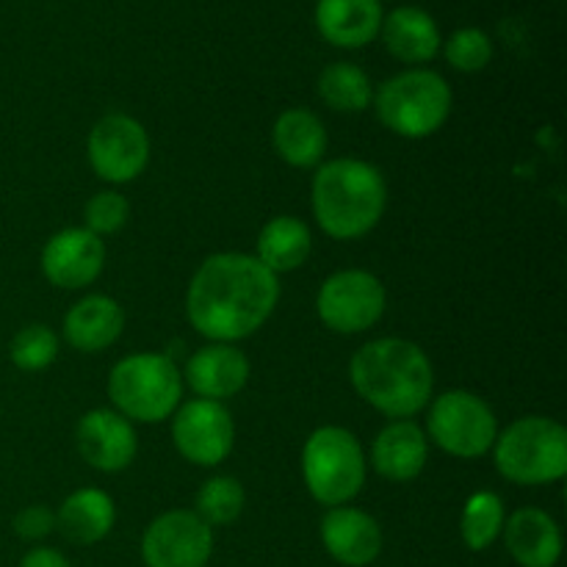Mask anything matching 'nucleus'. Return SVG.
<instances>
[{"instance_id": "f257e3e1", "label": "nucleus", "mask_w": 567, "mask_h": 567, "mask_svg": "<svg viewBox=\"0 0 567 567\" xmlns=\"http://www.w3.org/2000/svg\"><path fill=\"white\" fill-rule=\"evenodd\" d=\"M280 302V282L255 255L216 252L199 264L186 291V316L210 343L255 336Z\"/></svg>"}, {"instance_id": "f03ea898", "label": "nucleus", "mask_w": 567, "mask_h": 567, "mask_svg": "<svg viewBox=\"0 0 567 567\" xmlns=\"http://www.w3.org/2000/svg\"><path fill=\"white\" fill-rule=\"evenodd\" d=\"M349 380L365 404L391 421L413 419L435 393V369L424 349L404 338H377L349 363Z\"/></svg>"}, {"instance_id": "7ed1b4c3", "label": "nucleus", "mask_w": 567, "mask_h": 567, "mask_svg": "<svg viewBox=\"0 0 567 567\" xmlns=\"http://www.w3.org/2000/svg\"><path fill=\"white\" fill-rule=\"evenodd\" d=\"M316 225L336 241L363 238L388 208L385 175L360 158H332L316 166L310 186Z\"/></svg>"}, {"instance_id": "20e7f679", "label": "nucleus", "mask_w": 567, "mask_h": 567, "mask_svg": "<svg viewBox=\"0 0 567 567\" xmlns=\"http://www.w3.org/2000/svg\"><path fill=\"white\" fill-rule=\"evenodd\" d=\"M377 120L402 138H430L452 116L454 94L446 78L426 66H410L374 92Z\"/></svg>"}, {"instance_id": "39448f33", "label": "nucleus", "mask_w": 567, "mask_h": 567, "mask_svg": "<svg viewBox=\"0 0 567 567\" xmlns=\"http://www.w3.org/2000/svg\"><path fill=\"white\" fill-rule=\"evenodd\" d=\"M496 471L513 485H551L567 474V430L546 415H526L498 432Z\"/></svg>"}, {"instance_id": "423d86ee", "label": "nucleus", "mask_w": 567, "mask_h": 567, "mask_svg": "<svg viewBox=\"0 0 567 567\" xmlns=\"http://www.w3.org/2000/svg\"><path fill=\"white\" fill-rule=\"evenodd\" d=\"M109 399L116 413L127 421L161 424L181 408L183 374L166 354H127L111 369Z\"/></svg>"}, {"instance_id": "0eeeda50", "label": "nucleus", "mask_w": 567, "mask_h": 567, "mask_svg": "<svg viewBox=\"0 0 567 567\" xmlns=\"http://www.w3.org/2000/svg\"><path fill=\"white\" fill-rule=\"evenodd\" d=\"M369 474L363 443L343 426L327 424L310 432L302 446V480L324 507H343L360 496Z\"/></svg>"}, {"instance_id": "6e6552de", "label": "nucleus", "mask_w": 567, "mask_h": 567, "mask_svg": "<svg viewBox=\"0 0 567 567\" xmlns=\"http://www.w3.org/2000/svg\"><path fill=\"white\" fill-rule=\"evenodd\" d=\"M426 408V437L452 457L476 460L496 443L498 419L476 393L457 388L435 396Z\"/></svg>"}, {"instance_id": "1a4fd4ad", "label": "nucleus", "mask_w": 567, "mask_h": 567, "mask_svg": "<svg viewBox=\"0 0 567 567\" xmlns=\"http://www.w3.org/2000/svg\"><path fill=\"white\" fill-rule=\"evenodd\" d=\"M388 291L377 275L365 269H341L321 282L316 313L327 330L338 336H360L385 316Z\"/></svg>"}, {"instance_id": "9d476101", "label": "nucleus", "mask_w": 567, "mask_h": 567, "mask_svg": "<svg viewBox=\"0 0 567 567\" xmlns=\"http://www.w3.org/2000/svg\"><path fill=\"white\" fill-rule=\"evenodd\" d=\"M86 153L100 181L125 186L147 169L150 136L136 116L105 114L89 131Z\"/></svg>"}, {"instance_id": "9b49d317", "label": "nucleus", "mask_w": 567, "mask_h": 567, "mask_svg": "<svg viewBox=\"0 0 567 567\" xmlns=\"http://www.w3.org/2000/svg\"><path fill=\"white\" fill-rule=\"evenodd\" d=\"M172 441L183 460L199 468H216L236 446V421L221 402H181L172 413Z\"/></svg>"}, {"instance_id": "f8f14e48", "label": "nucleus", "mask_w": 567, "mask_h": 567, "mask_svg": "<svg viewBox=\"0 0 567 567\" xmlns=\"http://www.w3.org/2000/svg\"><path fill=\"white\" fill-rule=\"evenodd\" d=\"M214 557V529L194 509H169L142 535L147 567H205Z\"/></svg>"}, {"instance_id": "ddd939ff", "label": "nucleus", "mask_w": 567, "mask_h": 567, "mask_svg": "<svg viewBox=\"0 0 567 567\" xmlns=\"http://www.w3.org/2000/svg\"><path fill=\"white\" fill-rule=\"evenodd\" d=\"M105 269L103 238L86 227H64L48 238L42 249V275L50 286L81 291L92 286Z\"/></svg>"}, {"instance_id": "4468645a", "label": "nucleus", "mask_w": 567, "mask_h": 567, "mask_svg": "<svg viewBox=\"0 0 567 567\" xmlns=\"http://www.w3.org/2000/svg\"><path fill=\"white\" fill-rule=\"evenodd\" d=\"M78 454L83 463L103 474H120L136 460L138 437L133 421L111 408L89 410L75 426Z\"/></svg>"}, {"instance_id": "2eb2a0df", "label": "nucleus", "mask_w": 567, "mask_h": 567, "mask_svg": "<svg viewBox=\"0 0 567 567\" xmlns=\"http://www.w3.org/2000/svg\"><path fill=\"white\" fill-rule=\"evenodd\" d=\"M183 385L192 388L197 399L221 402L238 396L247 388L252 365L236 343H208L188 358Z\"/></svg>"}, {"instance_id": "dca6fc26", "label": "nucleus", "mask_w": 567, "mask_h": 567, "mask_svg": "<svg viewBox=\"0 0 567 567\" xmlns=\"http://www.w3.org/2000/svg\"><path fill=\"white\" fill-rule=\"evenodd\" d=\"M324 551L343 567H365L377 563L382 554L385 537L374 515L358 507H330L319 526Z\"/></svg>"}, {"instance_id": "f3484780", "label": "nucleus", "mask_w": 567, "mask_h": 567, "mask_svg": "<svg viewBox=\"0 0 567 567\" xmlns=\"http://www.w3.org/2000/svg\"><path fill=\"white\" fill-rule=\"evenodd\" d=\"M430 460V437L415 421H388L371 443V465L388 482H413Z\"/></svg>"}, {"instance_id": "a211bd4d", "label": "nucleus", "mask_w": 567, "mask_h": 567, "mask_svg": "<svg viewBox=\"0 0 567 567\" xmlns=\"http://www.w3.org/2000/svg\"><path fill=\"white\" fill-rule=\"evenodd\" d=\"M504 546L520 567H557L563 557V529L537 507H524L504 520Z\"/></svg>"}, {"instance_id": "6ab92c4d", "label": "nucleus", "mask_w": 567, "mask_h": 567, "mask_svg": "<svg viewBox=\"0 0 567 567\" xmlns=\"http://www.w3.org/2000/svg\"><path fill=\"white\" fill-rule=\"evenodd\" d=\"M380 0H319L316 3V31L324 42L341 50H360L380 37Z\"/></svg>"}, {"instance_id": "aec40b11", "label": "nucleus", "mask_w": 567, "mask_h": 567, "mask_svg": "<svg viewBox=\"0 0 567 567\" xmlns=\"http://www.w3.org/2000/svg\"><path fill=\"white\" fill-rule=\"evenodd\" d=\"M380 39L393 59L410 66L430 64L443 48L435 17L421 6H399L382 17Z\"/></svg>"}, {"instance_id": "412c9836", "label": "nucleus", "mask_w": 567, "mask_h": 567, "mask_svg": "<svg viewBox=\"0 0 567 567\" xmlns=\"http://www.w3.org/2000/svg\"><path fill=\"white\" fill-rule=\"evenodd\" d=\"M125 330V310L114 297L89 293L78 299L64 316V338L83 354H97L114 347Z\"/></svg>"}, {"instance_id": "4be33fe9", "label": "nucleus", "mask_w": 567, "mask_h": 567, "mask_svg": "<svg viewBox=\"0 0 567 567\" xmlns=\"http://www.w3.org/2000/svg\"><path fill=\"white\" fill-rule=\"evenodd\" d=\"M116 524V504L100 487H81L70 493L55 513V529L75 546H94L105 540Z\"/></svg>"}, {"instance_id": "5701e85b", "label": "nucleus", "mask_w": 567, "mask_h": 567, "mask_svg": "<svg viewBox=\"0 0 567 567\" xmlns=\"http://www.w3.org/2000/svg\"><path fill=\"white\" fill-rule=\"evenodd\" d=\"M327 127L310 109L282 111L271 127V147L293 169H313L324 161Z\"/></svg>"}, {"instance_id": "b1692460", "label": "nucleus", "mask_w": 567, "mask_h": 567, "mask_svg": "<svg viewBox=\"0 0 567 567\" xmlns=\"http://www.w3.org/2000/svg\"><path fill=\"white\" fill-rule=\"evenodd\" d=\"M310 249H313V236H310V227L302 219H297V216H275L260 230L255 258L271 275H288V271H297L299 266L308 264Z\"/></svg>"}, {"instance_id": "393cba45", "label": "nucleus", "mask_w": 567, "mask_h": 567, "mask_svg": "<svg viewBox=\"0 0 567 567\" xmlns=\"http://www.w3.org/2000/svg\"><path fill=\"white\" fill-rule=\"evenodd\" d=\"M316 92L338 114H363L374 100V83L363 66L352 61H332L321 70Z\"/></svg>"}, {"instance_id": "a878e982", "label": "nucleus", "mask_w": 567, "mask_h": 567, "mask_svg": "<svg viewBox=\"0 0 567 567\" xmlns=\"http://www.w3.org/2000/svg\"><path fill=\"white\" fill-rule=\"evenodd\" d=\"M504 520V498L493 491H480L465 502L460 515V537H463L468 551H487L493 543L502 537Z\"/></svg>"}, {"instance_id": "bb28decb", "label": "nucleus", "mask_w": 567, "mask_h": 567, "mask_svg": "<svg viewBox=\"0 0 567 567\" xmlns=\"http://www.w3.org/2000/svg\"><path fill=\"white\" fill-rule=\"evenodd\" d=\"M244 504H247V493H244L241 482L236 476L216 474L199 487L197 493V507L194 513L216 529V526H230L241 518Z\"/></svg>"}, {"instance_id": "cd10ccee", "label": "nucleus", "mask_w": 567, "mask_h": 567, "mask_svg": "<svg viewBox=\"0 0 567 567\" xmlns=\"http://www.w3.org/2000/svg\"><path fill=\"white\" fill-rule=\"evenodd\" d=\"M55 358H59V336L48 324L22 327L9 343V360L28 374L50 369Z\"/></svg>"}, {"instance_id": "c85d7f7f", "label": "nucleus", "mask_w": 567, "mask_h": 567, "mask_svg": "<svg viewBox=\"0 0 567 567\" xmlns=\"http://www.w3.org/2000/svg\"><path fill=\"white\" fill-rule=\"evenodd\" d=\"M493 39L482 28H460L443 42V55L457 72H482L493 61Z\"/></svg>"}, {"instance_id": "c756f323", "label": "nucleus", "mask_w": 567, "mask_h": 567, "mask_svg": "<svg viewBox=\"0 0 567 567\" xmlns=\"http://www.w3.org/2000/svg\"><path fill=\"white\" fill-rule=\"evenodd\" d=\"M127 216H131V205L120 192H97L89 197L86 208H83V221H86L83 227L94 236L105 238L120 233L127 225Z\"/></svg>"}, {"instance_id": "7c9ffc66", "label": "nucleus", "mask_w": 567, "mask_h": 567, "mask_svg": "<svg viewBox=\"0 0 567 567\" xmlns=\"http://www.w3.org/2000/svg\"><path fill=\"white\" fill-rule=\"evenodd\" d=\"M11 529H14V535L20 540L39 543L55 532V513L50 507H44V504H31V507H22L14 515Z\"/></svg>"}, {"instance_id": "2f4dec72", "label": "nucleus", "mask_w": 567, "mask_h": 567, "mask_svg": "<svg viewBox=\"0 0 567 567\" xmlns=\"http://www.w3.org/2000/svg\"><path fill=\"white\" fill-rule=\"evenodd\" d=\"M20 567H72V565H70V559L59 551V548L37 546L20 559Z\"/></svg>"}]
</instances>
